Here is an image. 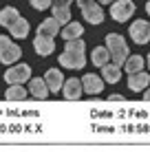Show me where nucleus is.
I'll list each match as a JSON object with an SVG mask.
<instances>
[{"label": "nucleus", "mask_w": 150, "mask_h": 152, "mask_svg": "<svg viewBox=\"0 0 150 152\" xmlns=\"http://www.w3.org/2000/svg\"><path fill=\"white\" fill-rule=\"evenodd\" d=\"M82 33H84V29H82L80 22H66L64 29L60 31V35L64 40H75V38H82Z\"/></svg>", "instance_id": "f3484780"}, {"label": "nucleus", "mask_w": 150, "mask_h": 152, "mask_svg": "<svg viewBox=\"0 0 150 152\" xmlns=\"http://www.w3.org/2000/svg\"><path fill=\"white\" fill-rule=\"evenodd\" d=\"M20 53H22V51H20L18 44H13L7 35H0V62H2V64H13L20 57Z\"/></svg>", "instance_id": "20e7f679"}, {"label": "nucleus", "mask_w": 150, "mask_h": 152, "mask_svg": "<svg viewBox=\"0 0 150 152\" xmlns=\"http://www.w3.org/2000/svg\"><path fill=\"white\" fill-rule=\"evenodd\" d=\"M102 77H104V82H108V84H117L121 80V66L115 64V62H108V64L102 66Z\"/></svg>", "instance_id": "ddd939ff"}, {"label": "nucleus", "mask_w": 150, "mask_h": 152, "mask_svg": "<svg viewBox=\"0 0 150 152\" xmlns=\"http://www.w3.org/2000/svg\"><path fill=\"white\" fill-rule=\"evenodd\" d=\"M146 11H148V15H150V0L146 2Z\"/></svg>", "instance_id": "cd10ccee"}, {"label": "nucleus", "mask_w": 150, "mask_h": 152, "mask_svg": "<svg viewBox=\"0 0 150 152\" xmlns=\"http://www.w3.org/2000/svg\"><path fill=\"white\" fill-rule=\"evenodd\" d=\"M31 80V66L29 64H15L4 71V82L7 84H24Z\"/></svg>", "instance_id": "39448f33"}, {"label": "nucleus", "mask_w": 150, "mask_h": 152, "mask_svg": "<svg viewBox=\"0 0 150 152\" xmlns=\"http://www.w3.org/2000/svg\"><path fill=\"white\" fill-rule=\"evenodd\" d=\"M73 0H55V4H62V7H69Z\"/></svg>", "instance_id": "b1692460"}, {"label": "nucleus", "mask_w": 150, "mask_h": 152, "mask_svg": "<svg viewBox=\"0 0 150 152\" xmlns=\"http://www.w3.org/2000/svg\"><path fill=\"white\" fill-rule=\"evenodd\" d=\"M44 82H46V86H49L51 93H58V91H62V86H64V77H62V73L58 69H49L46 71Z\"/></svg>", "instance_id": "f8f14e48"}, {"label": "nucleus", "mask_w": 150, "mask_h": 152, "mask_svg": "<svg viewBox=\"0 0 150 152\" xmlns=\"http://www.w3.org/2000/svg\"><path fill=\"white\" fill-rule=\"evenodd\" d=\"M146 62H148V69H150V55H148V60H146Z\"/></svg>", "instance_id": "c85d7f7f"}, {"label": "nucleus", "mask_w": 150, "mask_h": 152, "mask_svg": "<svg viewBox=\"0 0 150 152\" xmlns=\"http://www.w3.org/2000/svg\"><path fill=\"white\" fill-rule=\"evenodd\" d=\"M97 2H100V4H113L115 0H97Z\"/></svg>", "instance_id": "a878e982"}, {"label": "nucleus", "mask_w": 150, "mask_h": 152, "mask_svg": "<svg viewBox=\"0 0 150 152\" xmlns=\"http://www.w3.org/2000/svg\"><path fill=\"white\" fill-rule=\"evenodd\" d=\"M132 13H135V2H132V0H115V2L110 4V15L117 22L130 20Z\"/></svg>", "instance_id": "423d86ee"}, {"label": "nucleus", "mask_w": 150, "mask_h": 152, "mask_svg": "<svg viewBox=\"0 0 150 152\" xmlns=\"http://www.w3.org/2000/svg\"><path fill=\"white\" fill-rule=\"evenodd\" d=\"M9 33H11L13 38H20V40H22V38H27V35H29V22L22 18V15H20V18L15 20L11 27H9Z\"/></svg>", "instance_id": "a211bd4d"}, {"label": "nucleus", "mask_w": 150, "mask_h": 152, "mask_svg": "<svg viewBox=\"0 0 150 152\" xmlns=\"http://www.w3.org/2000/svg\"><path fill=\"white\" fill-rule=\"evenodd\" d=\"M108 99H110V102H119V99H124V97H121V95H110Z\"/></svg>", "instance_id": "393cba45"}, {"label": "nucleus", "mask_w": 150, "mask_h": 152, "mask_svg": "<svg viewBox=\"0 0 150 152\" xmlns=\"http://www.w3.org/2000/svg\"><path fill=\"white\" fill-rule=\"evenodd\" d=\"M143 99H146V102H150V88H148L146 93H143Z\"/></svg>", "instance_id": "bb28decb"}, {"label": "nucleus", "mask_w": 150, "mask_h": 152, "mask_svg": "<svg viewBox=\"0 0 150 152\" xmlns=\"http://www.w3.org/2000/svg\"><path fill=\"white\" fill-rule=\"evenodd\" d=\"M124 69L126 73H137V71H143V57L141 55H128V60L124 62Z\"/></svg>", "instance_id": "412c9836"}, {"label": "nucleus", "mask_w": 150, "mask_h": 152, "mask_svg": "<svg viewBox=\"0 0 150 152\" xmlns=\"http://www.w3.org/2000/svg\"><path fill=\"white\" fill-rule=\"evenodd\" d=\"M4 97L9 99V102H22L24 97H27V91H24L20 84H9L7 93H4Z\"/></svg>", "instance_id": "aec40b11"}, {"label": "nucleus", "mask_w": 150, "mask_h": 152, "mask_svg": "<svg viewBox=\"0 0 150 152\" xmlns=\"http://www.w3.org/2000/svg\"><path fill=\"white\" fill-rule=\"evenodd\" d=\"M106 46H108V51H110V60L115 62V64L124 66V62L128 60V44H126V40H124L119 33H108L106 35Z\"/></svg>", "instance_id": "f03ea898"}, {"label": "nucleus", "mask_w": 150, "mask_h": 152, "mask_svg": "<svg viewBox=\"0 0 150 152\" xmlns=\"http://www.w3.org/2000/svg\"><path fill=\"white\" fill-rule=\"evenodd\" d=\"M60 31H62V24H60L55 18H46L44 22L38 27V33L49 35V38H55V33H60Z\"/></svg>", "instance_id": "dca6fc26"}, {"label": "nucleus", "mask_w": 150, "mask_h": 152, "mask_svg": "<svg viewBox=\"0 0 150 152\" xmlns=\"http://www.w3.org/2000/svg\"><path fill=\"white\" fill-rule=\"evenodd\" d=\"M53 18L58 20L60 24L71 22V11H69V7H62V4H53Z\"/></svg>", "instance_id": "4be33fe9"}, {"label": "nucleus", "mask_w": 150, "mask_h": 152, "mask_svg": "<svg viewBox=\"0 0 150 152\" xmlns=\"http://www.w3.org/2000/svg\"><path fill=\"white\" fill-rule=\"evenodd\" d=\"M91 62L95 66H104L108 64V62H113L110 60V51H108V46H97V49H93V53H91Z\"/></svg>", "instance_id": "2eb2a0df"}, {"label": "nucleus", "mask_w": 150, "mask_h": 152, "mask_svg": "<svg viewBox=\"0 0 150 152\" xmlns=\"http://www.w3.org/2000/svg\"><path fill=\"white\" fill-rule=\"evenodd\" d=\"M84 49H86V44H84V40H82V38L66 40V49H64V53L60 55V66L71 69V71L84 69V64H86Z\"/></svg>", "instance_id": "f257e3e1"}, {"label": "nucleus", "mask_w": 150, "mask_h": 152, "mask_svg": "<svg viewBox=\"0 0 150 152\" xmlns=\"http://www.w3.org/2000/svg\"><path fill=\"white\" fill-rule=\"evenodd\" d=\"M128 33L137 44H146V42H150V24L146 20H135L128 29Z\"/></svg>", "instance_id": "0eeeda50"}, {"label": "nucleus", "mask_w": 150, "mask_h": 152, "mask_svg": "<svg viewBox=\"0 0 150 152\" xmlns=\"http://www.w3.org/2000/svg\"><path fill=\"white\" fill-rule=\"evenodd\" d=\"M29 91L31 95H33L35 99H46V95H49V86H46L44 80H40V77H35V80H29Z\"/></svg>", "instance_id": "4468645a"}, {"label": "nucleus", "mask_w": 150, "mask_h": 152, "mask_svg": "<svg viewBox=\"0 0 150 152\" xmlns=\"http://www.w3.org/2000/svg\"><path fill=\"white\" fill-rule=\"evenodd\" d=\"M29 2H31V7H33V9L44 11L46 7H51V2H53V0H29Z\"/></svg>", "instance_id": "5701e85b"}, {"label": "nucleus", "mask_w": 150, "mask_h": 152, "mask_svg": "<svg viewBox=\"0 0 150 152\" xmlns=\"http://www.w3.org/2000/svg\"><path fill=\"white\" fill-rule=\"evenodd\" d=\"M62 91H64V97H66V99H80V97H82V93H84L82 80H75V77L66 80V82H64V86H62Z\"/></svg>", "instance_id": "9b49d317"}, {"label": "nucleus", "mask_w": 150, "mask_h": 152, "mask_svg": "<svg viewBox=\"0 0 150 152\" xmlns=\"http://www.w3.org/2000/svg\"><path fill=\"white\" fill-rule=\"evenodd\" d=\"M33 49L38 51L40 55H51L55 51V42H53V38H49V35L38 33L35 40H33Z\"/></svg>", "instance_id": "9d476101"}, {"label": "nucleus", "mask_w": 150, "mask_h": 152, "mask_svg": "<svg viewBox=\"0 0 150 152\" xmlns=\"http://www.w3.org/2000/svg\"><path fill=\"white\" fill-rule=\"evenodd\" d=\"M128 86H130V91H143L146 86H150V73L146 71H137V73H130L128 75Z\"/></svg>", "instance_id": "1a4fd4ad"}, {"label": "nucleus", "mask_w": 150, "mask_h": 152, "mask_svg": "<svg viewBox=\"0 0 150 152\" xmlns=\"http://www.w3.org/2000/svg\"><path fill=\"white\" fill-rule=\"evenodd\" d=\"M18 18H20V13L15 11L13 7H4L2 11H0V27H7V29H9Z\"/></svg>", "instance_id": "6ab92c4d"}, {"label": "nucleus", "mask_w": 150, "mask_h": 152, "mask_svg": "<svg viewBox=\"0 0 150 152\" xmlns=\"http://www.w3.org/2000/svg\"><path fill=\"white\" fill-rule=\"evenodd\" d=\"M77 4H80L82 15H84L86 22H91V24H102L104 22V11H102V7L95 0H77Z\"/></svg>", "instance_id": "7ed1b4c3"}, {"label": "nucleus", "mask_w": 150, "mask_h": 152, "mask_svg": "<svg viewBox=\"0 0 150 152\" xmlns=\"http://www.w3.org/2000/svg\"><path fill=\"white\" fill-rule=\"evenodd\" d=\"M82 86H84V93H89V95H100L102 88H104V77L89 73V75L82 77Z\"/></svg>", "instance_id": "6e6552de"}]
</instances>
